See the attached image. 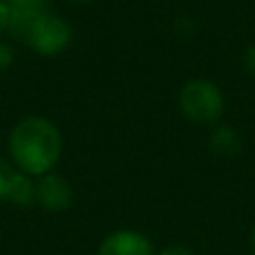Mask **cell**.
Instances as JSON below:
<instances>
[{
    "label": "cell",
    "mask_w": 255,
    "mask_h": 255,
    "mask_svg": "<svg viewBox=\"0 0 255 255\" xmlns=\"http://www.w3.org/2000/svg\"><path fill=\"white\" fill-rule=\"evenodd\" d=\"M9 152L20 172L29 177H43L52 172L61 159V130L45 117H25L9 134Z\"/></svg>",
    "instance_id": "obj_1"
},
{
    "label": "cell",
    "mask_w": 255,
    "mask_h": 255,
    "mask_svg": "<svg viewBox=\"0 0 255 255\" xmlns=\"http://www.w3.org/2000/svg\"><path fill=\"white\" fill-rule=\"evenodd\" d=\"M43 9H29V7H11L9 9V20H7V29L11 31L13 38L27 43L34 25L38 22V18L43 16Z\"/></svg>",
    "instance_id": "obj_7"
},
{
    "label": "cell",
    "mask_w": 255,
    "mask_h": 255,
    "mask_svg": "<svg viewBox=\"0 0 255 255\" xmlns=\"http://www.w3.org/2000/svg\"><path fill=\"white\" fill-rule=\"evenodd\" d=\"M211 145L220 154H235L240 150V136L233 128H217L211 134Z\"/></svg>",
    "instance_id": "obj_8"
},
{
    "label": "cell",
    "mask_w": 255,
    "mask_h": 255,
    "mask_svg": "<svg viewBox=\"0 0 255 255\" xmlns=\"http://www.w3.org/2000/svg\"><path fill=\"white\" fill-rule=\"evenodd\" d=\"M179 110L193 124H217L224 115V94L208 79L188 81L179 92Z\"/></svg>",
    "instance_id": "obj_2"
},
{
    "label": "cell",
    "mask_w": 255,
    "mask_h": 255,
    "mask_svg": "<svg viewBox=\"0 0 255 255\" xmlns=\"http://www.w3.org/2000/svg\"><path fill=\"white\" fill-rule=\"evenodd\" d=\"M99 255H154V249L139 231H117L101 242Z\"/></svg>",
    "instance_id": "obj_6"
},
{
    "label": "cell",
    "mask_w": 255,
    "mask_h": 255,
    "mask_svg": "<svg viewBox=\"0 0 255 255\" xmlns=\"http://www.w3.org/2000/svg\"><path fill=\"white\" fill-rule=\"evenodd\" d=\"M72 4H85V2H90V0H70Z\"/></svg>",
    "instance_id": "obj_14"
},
{
    "label": "cell",
    "mask_w": 255,
    "mask_h": 255,
    "mask_svg": "<svg viewBox=\"0 0 255 255\" xmlns=\"http://www.w3.org/2000/svg\"><path fill=\"white\" fill-rule=\"evenodd\" d=\"M251 247H253V253H255V229H253V233H251Z\"/></svg>",
    "instance_id": "obj_15"
},
{
    "label": "cell",
    "mask_w": 255,
    "mask_h": 255,
    "mask_svg": "<svg viewBox=\"0 0 255 255\" xmlns=\"http://www.w3.org/2000/svg\"><path fill=\"white\" fill-rule=\"evenodd\" d=\"M11 7H29V9H43L47 0H7Z\"/></svg>",
    "instance_id": "obj_10"
},
{
    "label": "cell",
    "mask_w": 255,
    "mask_h": 255,
    "mask_svg": "<svg viewBox=\"0 0 255 255\" xmlns=\"http://www.w3.org/2000/svg\"><path fill=\"white\" fill-rule=\"evenodd\" d=\"M9 9H11V4H9L7 0H0V34H2V31L7 29V20H9Z\"/></svg>",
    "instance_id": "obj_11"
},
{
    "label": "cell",
    "mask_w": 255,
    "mask_h": 255,
    "mask_svg": "<svg viewBox=\"0 0 255 255\" xmlns=\"http://www.w3.org/2000/svg\"><path fill=\"white\" fill-rule=\"evenodd\" d=\"M72 186L67 179H63L61 175H47L40 177V181L36 184V202L45 208V211H52V213H61L65 211L67 206L72 204Z\"/></svg>",
    "instance_id": "obj_5"
},
{
    "label": "cell",
    "mask_w": 255,
    "mask_h": 255,
    "mask_svg": "<svg viewBox=\"0 0 255 255\" xmlns=\"http://www.w3.org/2000/svg\"><path fill=\"white\" fill-rule=\"evenodd\" d=\"M11 63H13L11 47H7V45L0 43V70H7V67H11Z\"/></svg>",
    "instance_id": "obj_9"
},
{
    "label": "cell",
    "mask_w": 255,
    "mask_h": 255,
    "mask_svg": "<svg viewBox=\"0 0 255 255\" xmlns=\"http://www.w3.org/2000/svg\"><path fill=\"white\" fill-rule=\"evenodd\" d=\"M0 199H9L22 208L36 202V184L31 181V177L16 170L4 159H0Z\"/></svg>",
    "instance_id": "obj_4"
},
{
    "label": "cell",
    "mask_w": 255,
    "mask_h": 255,
    "mask_svg": "<svg viewBox=\"0 0 255 255\" xmlns=\"http://www.w3.org/2000/svg\"><path fill=\"white\" fill-rule=\"evenodd\" d=\"M72 38H74L72 27L61 16L43 13L38 18V22L34 25V29H31L27 45L40 56H58L70 47Z\"/></svg>",
    "instance_id": "obj_3"
},
{
    "label": "cell",
    "mask_w": 255,
    "mask_h": 255,
    "mask_svg": "<svg viewBox=\"0 0 255 255\" xmlns=\"http://www.w3.org/2000/svg\"><path fill=\"white\" fill-rule=\"evenodd\" d=\"M161 255H195V253L190 251L188 247H181V244H172V247L163 249Z\"/></svg>",
    "instance_id": "obj_12"
},
{
    "label": "cell",
    "mask_w": 255,
    "mask_h": 255,
    "mask_svg": "<svg viewBox=\"0 0 255 255\" xmlns=\"http://www.w3.org/2000/svg\"><path fill=\"white\" fill-rule=\"evenodd\" d=\"M244 67H247L251 74H255V45L247 49V54H244Z\"/></svg>",
    "instance_id": "obj_13"
}]
</instances>
